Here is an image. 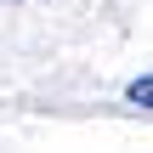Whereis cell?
I'll use <instances>...</instances> for the list:
<instances>
[{
  "label": "cell",
  "instance_id": "cell-1",
  "mask_svg": "<svg viewBox=\"0 0 153 153\" xmlns=\"http://www.w3.org/2000/svg\"><path fill=\"white\" fill-rule=\"evenodd\" d=\"M148 97H153V79H148V74H136V79L125 85V102H136V108H148Z\"/></svg>",
  "mask_w": 153,
  "mask_h": 153
},
{
  "label": "cell",
  "instance_id": "cell-2",
  "mask_svg": "<svg viewBox=\"0 0 153 153\" xmlns=\"http://www.w3.org/2000/svg\"><path fill=\"white\" fill-rule=\"evenodd\" d=\"M0 6H17V0H0Z\"/></svg>",
  "mask_w": 153,
  "mask_h": 153
}]
</instances>
